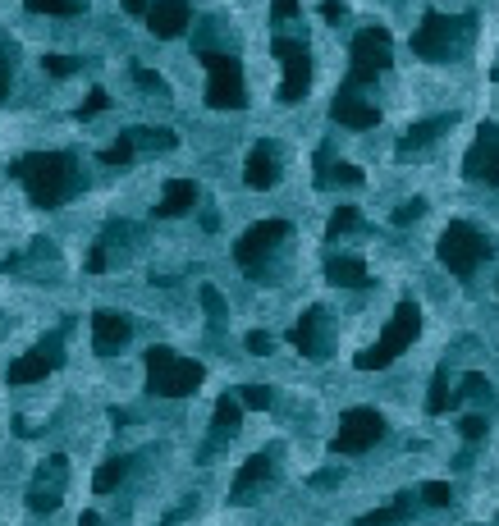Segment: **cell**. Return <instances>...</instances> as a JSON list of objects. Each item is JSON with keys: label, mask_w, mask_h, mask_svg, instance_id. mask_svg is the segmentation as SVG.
<instances>
[{"label": "cell", "mask_w": 499, "mask_h": 526, "mask_svg": "<svg viewBox=\"0 0 499 526\" xmlns=\"http://www.w3.org/2000/svg\"><path fill=\"white\" fill-rule=\"evenodd\" d=\"M106 106H110V92H106V87H92V92H87V101L74 110V119H92V115H101Z\"/></svg>", "instance_id": "cell-35"}, {"label": "cell", "mask_w": 499, "mask_h": 526, "mask_svg": "<svg viewBox=\"0 0 499 526\" xmlns=\"http://www.w3.org/2000/svg\"><path fill=\"white\" fill-rule=\"evenodd\" d=\"M120 5H124L129 14H142V19H147V10H152L156 0H120Z\"/></svg>", "instance_id": "cell-45"}, {"label": "cell", "mask_w": 499, "mask_h": 526, "mask_svg": "<svg viewBox=\"0 0 499 526\" xmlns=\"http://www.w3.org/2000/svg\"><path fill=\"white\" fill-rule=\"evenodd\" d=\"M477 37V14H440L431 10L413 33V55L431 60V65H449L472 46Z\"/></svg>", "instance_id": "cell-2"}, {"label": "cell", "mask_w": 499, "mask_h": 526, "mask_svg": "<svg viewBox=\"0 0 499 526\" xmlns=\"http://www.w3.org/2000/svg\"><path fill=\"white\" fill-rule=\"evenodd\" d=\"M129 467H133V453H120V458H110V462H101L97 467V476H92V490L97 494H110L115 485L129 476Z\"/></svg>", "instance_id": "cell-27"}, {"label": "cell", "mask_w": 499, "mask_h": 526, "mask_svg": "<svg viewBox=\"0 0 499 526\" xmlns=\"http://www.w3.org/2000/svg\"><path fill=\"white\" fill-rule=\"evenodd\" d=\"M87 270H92V275H97V270H106V247H92V252H87Z\"/></svg>", "instance_id": "cell-44"}, {"label": "cell", "mask_w": 499, "mask_h": 526, "mask_svg": "<svg viewBox=\"0 0 499 526\" xmlns=\"http://www.w3.org/2000/svg\"><path fill=\"white\" fill-rule=\"evenodd\" d=\"M417 334H422V307H417L413 298H403L399 307H394L385 334H380L367 353H358V371H385V366L399 362V357L417 344Z\"/></svg>", "instance_id": "cell-3"}, {"label": "cell", "mask_w": 499, "mask_h": 526, "mask_svg": "<svg viewBox=\"0 0 499 526\" xmlns=\"http://www.w3.org/2000/svg\"><path fill=\"white\" fill-rule=\"evenodd\" d=\"M454 408V394H449V366H440L435 371V385H431V398H426V412L431 417H440V412Z\"/></svg>", "instance_id": "cell-29"}, {"label": "cell", "mask_w": 499, "mask_h": 526, "mask_svg": "<svg viewBox=\"0 0 499 526\" xmlns=\"http://www.w3.org/2000/svg\"><path fill=\"white\" fill-rule=\"evenodd\" d=\"M129 339H133V321L124 312H115V307L92 312V348H97V357H115Z\"/></svg>", "instance_id": "cell-15"}, {"label": "cell", "mask_w": 499, "mask_h": 526, "mask_svg": "<svg viewBox=\"0 0 499 526\" xmlns=\"http://www.w3.org/2000/svg\"><path fill=\"white\" fill-rule=\"evenodd\" d=\"M188 23H193V5L188 0H156L152 10H147V28H152V37H184Z\"/></svg>", "instance_id": "cell-19"}, {"label": "cell", "mask_w": 499, "mask_h": 526, "mask_svg": "<svg viewBox=\"0 0 499 526\" xmlns=\"http://www.w3.org/2000/svg\"><path fill=\"white\" fill-rule=\"evenodd\" d=\"M202 307H207V316L211 321H229V302L220 298V289H211V284H202Z\"/></svg>", "instance_id": "cell-34"}, {"label": "cell", "mask_w": 499, "mask_h": 526, "mask_svg": "<svg viewBox=\"0 0 499 526\" xmlns=\"http://www.w3.org/2000/svg\"><path fill=\"white\" fill-rule=\"evenodd\" d=\"M454 129V115H435V119H422V124H413V129L399 138V156L408 161V156H417V151H426L440 133H449Z\"/></svg>", "instance_id": "cell-23"}, {"label": "cell", "mask_w": 499, "mask_h": 526, "mask_svg": "<svg viewBox=\"0 0 499 526\" xmlns=\"http://www.w3.org/2000/svg\"><path fill=\"white\" fill-rule=\"evenodd\" d=\"M197 183L193 179H170L161 188V202H156V215H161V220H174V215H188L197 206Z\"/></svg>", "instance_id": "cell-22"}, {"label": "cell", "mask_w": 499, "mask_h": 526, "mask_svg": "<svg viewBox=\"0 0 499 526\" xmlns=\"http://www.w3.org/2000/svg\"><path fill=\"white\" fill-rule=\"evenodd\" d=\"M65 485H69V458L65 453H51V458L37 467L33 485H28V508H33V513H55L60 499H65Z\"/></svg>", "instance_id": "cell-11"}, {"label": "cell", "mask_w": 499, "mask_h": 526, "mask_svg": "<svg viewBox=\"0 0 499 526\" xmlns=\"http://www.w3.org/2000/svg\"><path fill=\"white\" fill-rule=\"evenodd\" d=\"M435 257H440V266H445L449 275H458V280H472V275H477V266L490 257V238L481 234L477 225H467V220H449V225L440 229Z\"/></svg>", "instance_id": "cell-5"}, {"label": "cell", "mask_w": 499, "mask_h": 526, "mask_svg": "<svg viewBox=\"0 0 499 526\" xmlns=\"http://www.w3.org/2000/svg\"><path fill=\"white\" fill-rule=\"evenodd\" d=\"M10 174L28 188V202L42 206V211L60 206L65 197H74L78 183H83V170H78V161L69 151H33V156H19V161L10 165Z\"/></svg>", "instance_id": "cell-1"}, {"label": "cell", "mask_w": 499, "mask_h": 526, "mask_svg": "<svg viewBox=\"0 0 499 526\" xmlns=\"http://www.w3.org/2000/svg\"><path fill=\"white\" fill-rule=\"evenodd\" d=\"M326 280L335 289H367L371 284V270L362 257H330L326 261Z\"/></svg>", "instance_id": "cell-24"}, {"label": "cell", "mask_w": 499, "mask_h": 526, "mask_svg": "<svg viewBox=\"0 0 499 526\" xmlns=\"http://www.w3.org/2000/svg\"><path fill=\"white\" fill-rule=\"evenodd\" d=\"M385 417H380L376 408H348L344 417H339V430L335 440H330V449L335 453H367L376 449L380 440H385Z\"/></svg>", "instance_id": "cell-8"}, {"label": "cell", "mask_w": 499, "mask_h": 526, "mask_svg": "<svg viewBox=\"0 0 499 526\" xmlns=\"http://www.w3.org/2000/svg\"><path fill=\"white\" fill-rule=\"evenodd\" d=\"M207 366L193 357H179L174 348H147V389L161 398H188L202 389Z\"/></svg>", "instance_id": "cell-4"}, {"label": "cell", "mask_w": 499, "mask_h": 526, "mask_svg": "<svg viewBox=\"0 0 499 526\" xmlns=\"http://www.w3.org/2000/svg\"><path fill=\"white\" fill-rule=\"evenodd\" d=\"M312 485H321V490H326V485H339V472H335V467H326V472L312 476Z\"/></svg>", "instance_id": "cell-46"}, {"label": "cell", "mask_w": 499, "mask_h": 526, "mask_svg": "<svg viewBox=\"0 0 499 526\" xmlns=\"http://www.w3.org/2000/svg\"><path fill=\"white\" fill-rule=\"evenodd\" d=\"M326 325H330V312H326V307H307L303 321H298V325L289 330V344L298 348L303 357L321 362V357L330 353V344H326Z\"/></svg>", "instance_id": "cell-16"}, {"label": "cell", "mask_w": 499, "mask_h": 526, "mask_svg": "<svg viewBox=\"0 0 499 526\" xmlns=\"http://www.w3.org/2000/svg\"><path fill=\"white\" fill-rule=\"evenodd\" d=\"M353 229H362V215L358 206H335V215H330V225H326V238L335 243V238L353 234Z\"/></svg>", "instance_id": "cell-30"}, {"label": "cell", "mask_w": 499, "mask_h": 526, "mask_svg": "<svg viewBox=\"0 0 499 526\" xmlns=\"http://www.w3.org/2000/svg\"><path fill=\"white\" fill-rule=\"evenodd\" d=\"M243 183L257 188V193H266V188L280 183V147H275V142H266V138L252 142L248 165H243Z\"/></svg>", "instance_id": "cell-17"}, {"label": "cell", "mask_w": 499, "mask_h": 526, "mask_svg": "<svg viewBox=\"0 0 499 526\" xmlns=\"http://www.w3.org/2000/svg\"><path fill=\"white\" fill-rule=\"evenodd\" d=\"M243 344H248V353H252V357H266V353L275 348V339H271L266 330H248V339H243Z\"/></svg>", "instance_id": "cell-41"}, {"label": "cell", "mask_w": 499, "mask_h": 526, "mask_svg": "<svg viewBox=\"0 0 499 526\" xmlns=\"http://www.w3.org/2000/svg\"><path fill=\"white\" fill-rule=\"evenodd\" d=\"M133 156H138V147H133L129 133H120V142H110V147L101 151V161H106V165H129Z\"/></svg>", "instance_id": "cell-32"}, {"label": "cell", "mask_w": 499, "mask_h": 526, "mask_svg": "<svg viewBox=\"0 0 499 526\" xmlns=\"http://www.w3.org/2000/svg\"><path fill=\"white\" fill-rule=\"evenodd\" d=\"M463 398H472V403H486V408H495L499 398H495V385H490L481 371H467L463 380H458V394H454V403H463Z\"/></svg>", "instance_id": "cell-26"}, {"label": "cell", "mask_w": 499, "mask_h": 526, "mask_svg": "<svg viewBox=\"0 0 499 526\" xmlns=\"http://www.w3.org/2000/svg\"><path fill=\"white\" fill-rule=\"evenodd\" d=\"M33 14H60V19H74L83 14V0H23Z\"/></svg>", "instance_id": "cell-31"}, {"label": "cell", "mask_w": 499, "mask_h": 526, "mask_svg": "<svg viewBox=\"0 0 499 526\" xmlns=\"http://www.w3.org/2000/svg\"><path fill=\"white\" fill-rule=\"evenodd\" d=\"M271 481H275V449H261L239 467V476L229 485V499H234V504H252Z\"/></svg>", "instance_id": "cell-14"}, {"label": "cell", "mask_w": 499, "mask_h": 526, "mask_svg": "<svg viewBox=\"0 0 499 526\" xmlns=\"http://www.w3.org/2000/svg\"><path fill=\"white\" fill-rule=\"evenodd\" d=\"M239 421H243V403H239V394L216 398V412H211V440L202 444V462H207L211 453L220 449V444H229L234 435H239Z\"/></svg>", "instance_id": "cell-18"}, {"label": "cell", "mask_w": 499, "mask_h": 526, "mask_svg": "<svg viewBox=\"0 0 499 526\" xmlns=\"http://www.w3.org/2000/svg\"><path fill=\"white\" fill-rule=\"evenodd\" d=\"M275 60H280L284 69V83H280V101L284 106H298L307 92V83H312V55H307L303 42H289V37H275Z\"/></svg>", "instance_id": "cell-10"}, {"label": "cell", "mask_w": 499, "mask_h": 526, "mask_svg": "<svg viewBox=\"0 0 499 526\" xmlns=\"http://www.w3.org/2000/svg\"><path fill=\"white\" fill-rule=\"evenodd\" d=\"M207 65V106L211 110H243L248 106V83H243V65L225 51H202L197 55Z\"/></svg>", "instance_id": "cell-7"}, {"label": "cell", "mask_w": 499, "mask_h": 526, "mask_svg": "<svg viewBox=\"0 0 499 526\" xmlns=\"http://www.w3.org/2000/svg\"><path fill=\"white\" fill-rule=\"evenodd\" d=\"M284 238H289V220H261V225H252L248 234L234 243V261H239L243 270H252V275H257L261 257H271Z\"/></svg>", "instance_id": "cell-13"}, {"label": "cell", "mask_w": 499, "mask_h": 526, "mask_svg": "<svg viewBox=\"0 0 499 526\" xmlns=\"http://www.w3.org/2000/svg\"><path fill=\"white\" fill-rule=\"evenodd\" d=\"M133 83L147 87V92H165V78L152 74V69H133Z\"/></svg>", "instance_id": "cell-42"}, {"label": "cell", "mask_w": 499, "mask_h": 526, "mask_svg": "<svg viewBox=\"0 0 499 526\" xmlns=\"http://www.w3.org/2000/svg\"><path fill=\"white\" fill-rule=\"evenodd\" d=\"M303 14V5L298 0H271V23H289Z\"/></svg>", "instance_id": "cell-40"}, {"label": "cell", "mask_w": 499, "mask_h": 526, "mask_svg": "<svg viewBox=\"0 0 499 526\" xmlns=\"http://www.w3.org/2000/svg\"><path fill=\"white\" fill-rule=\"evenodd\" d=\"M271 389H266V385H243L239 389V403H243V408H271Z\"/></svg>", "instance_id": "cell-37"}, {"label": "cell", "mask_w": 499, "mask_h": 526, "mask_svg": "<svg viewBox=\"0 0 499 526\" xmlns=\"http://www.w3.org/2000/svg\"><path fill=\"white\" fill-rule=\"evenodd\" d=\"M417 494H422V499H426L431 508H449V504H454V490H449L445 481H426Z\"/></svg>", "instance_id": "cell-36"}, {"label": "cell", "mask_w": 499, "mask_h": 526, "mask_svg": "<svg viewBox=\"0 0 499 526\" xmlns=\"http://www.w3.org/2000/svg\"><path fill=\"white\" fill-rule=\"evenodd\" d=\"M129 138H133V147L138 151H170V147H179V138H174V129H129Z\"/></svg>", "instance_id": "cell-28"}, {"label": "cell", "mask_w": 499, "mask_h": 526, "mask_svg": "<svg viewBox=\"0 0 499 526\" xmlns=\"http://www.w3.org/2000/svg\"><path fill=\"white\" fill-rule=\"evenodd\" d=\"M42 69L51 78H69V74H78V69H83V60H74V55H46Z\"/></svg>", "instance_id": "cell-33"}, {"label": "cell", "mask_w": 499, "mask_h": 526, "mask_svg": "<svg viewBox=\"0 0 499 526\" xmlns=\"http://www.w3.org/2000/svg\"><path fill=\"white\" fill-rule=\"evenodd\" d=\"M422 211H426V197H408V202L394 211V225H413V220H422Z\"/></svg>", "instance_id": "cell-39"}, {"label": "cell", "mask_w": 499, "mask_h": 526, "mask_svg": "<svg viewBox=\"0 0 499 526\" xmlns=\"http://www.w3.org/2000/svg\"><path fill=\"white\" fill-rule=\"evenodd\" d=\"M458 430H463V440L467 444H477V440H486V417H481V412H472V417H463V421H458Z\"/></svg>", "instance_id": "cell-38"}, {"label": "cell", "mask_w": 499, "mask_h": 526, "mask_svg": "<svg viewBox=\"0 0 499 526\" xmlns=\"http://www.w3.org/2000/svg\"><path fill=\"white\" fill-rule=\"evenodd\" d=\"M408 517H413V494H394V504L362 513V517H358V526H403Z\"/></svg>", "instance_id": "cell-25"}, {"label": "cell", "mask_w": 499, "mask_h": 526, "mask_svg": "<svg viewBox=\"0 0 499 526\" xmlns=\"http://www.w3.org/2000/svg\"><path fill=\"white\" fill-rule=\"evenodd\" d=\"M330 119H335V124H344V129H376L380 110L371 106V101H362L358 92H344V87H339L335 101H330Z\"/></svg>", "instance_id": "cell-20"}, {"label": "cell", "mask_w": 499, "mask_h": 526, "mask_svg": "<svg viewBox=\"0 0 499 526\" xmlns=\"http://www.w3.org/2000/svg\"><path fill=\"white\" fill-rule=\"evenodd\" d=\"M65 334L69 325H60V330H51L42 339V344L33 348L28 357H19V362H10V371H5V380L10 385H33V380H46L55 371V366L65 362Z\"/></svg>", "instance_id": "cell-9"}, {"label": "cell", "mask_w": 499, "mask_h": 526, "mask_svg": "<svg viewBox=\"0 0 499 526\" xmlns=\"http://www.w3.org/2000/svg\"><path fill=\"white\" fill-rule=\"evenodd\" d=\"M394 60V42L385 28H362L348 46V78H344V92H358V87L376 83Z\"/></svg>", "instance_id": "cell-6"}, {"label": "cell", "mask_w": 499, "mask_h": 526, "mask_svg": "<svg viewBox=\"0 0 499 526\" xmlns=\"http://www.w3.org/2000/svg\"><path fill=\"white\" fill-rule=\"evenodd\" d=\"M321 19H344V5H339V0H326V5H321Z\"/></svg>", "instance_id": "cell-47"}, {"label": "cell", "mask_w": 499, "mask_h": 526, "mask_svg": "<svg viewBox=\"0 0 499 526\" xmlns=\"http://www.w3.org/2000/svg\"><path fill=\"white\" fill-rule=\"evenodd\" d=\"M362 179L367 174L353 161H330V147L316 151V188L321 193H330V188H362Z\"/></svg>", "instance_id": "cell-21"}, {"label": "cell", "mask_w": 499, "mask_h": 526, "mask_svg": "<svg viewBox=\"0 0 499 526\" xmlns=\"http://www.w3.org/2000/svg\"><path fill=\"white\" fill-rule=\"evenodd\" d=\"M78 526H106V522H101L97 513H83V522H78Z\"/></svg>", "instance_id": "cell-48"}, {"label": "cell", "mask_w": 499, "mask_h": 526, "mask_svg": "<svg viewBox=\"0 0 499 526\" xmlns=\"http://www.w3.org/2000/svg\"><path fill=\"white\" fill-rule=\"evenodd\" d=\"M463 174L472 183L499 188V124H481L477 129V138H472V147L463 156Z\"/></svg>", "instance_id": "cell-12"}, {"label": "cell", "mask_w": 499, "mask_h": 526, "mask_svg": "<svg viewBox=\"0 0 499 526\" xmlns=\"http://www.w3.org/2000/svg\"><path fill=\"white\" fill-rule=\"evenodd\" d=\"M10 97V51H5V42H0V101Z\"/></svg>", "instance_id": "cell-43"}]
</instances>
